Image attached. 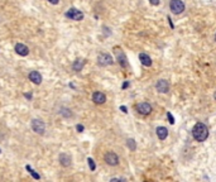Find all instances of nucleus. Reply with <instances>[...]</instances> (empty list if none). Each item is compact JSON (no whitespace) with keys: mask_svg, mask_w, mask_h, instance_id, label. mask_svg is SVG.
<instances>
[{"mask_svg":"<svg viewBox=\"0 0 216 182\" xmlns=\"http://www.w3.org/2000/svg\"><path fill=\"white\" fill-rule=\"evenodd\" d=\"M84 65H85V61L84 60H76L75 62H73V70L75 71H81V70H82V67H84Z\"/></svg>","mask_w":216,"mask_h":182,"instance_id":"16","label":"nucleus"},{"mask_svg":"<svg viewBox=\"0 0 216 182\" xmlns=\"http://www.w3.org/2000/svg\"><path fill=\"white\" fill-rule=\"evenodd\" d=\"M192 135L197 142H205L209 137V128L204 123H196L192 129Z\"/></svg>","mask_w":216,"mask_h":182,"instance_id":"1","label":"nucleus"},{"mask_svg":"<svg viewBox=\"0 0 216 182\" xmlns=\"http://www.w3.org/2000/svg\"><path fill=\"white\" fill-rule=\"evenodd\" d=\"M156 133L158 135V138L160 139V141H164V139L168 137V129L166 127H158L156 129Z\"/></svg>","mask_w":216,"mask_h":182,"instance_id":"11","label":"nucleus"},{"mask_svg":"<svg viewBox=\"0 0 216 182\" xmlns=\"http://www.w3.org/2000/svg\"><path fill=\"white\" fill-rule=\"evenodd\" d=\"M105 162L109 166H118L119 164V157L114 152H107L105 154Z\"/></svg>","mask_w":216,"mask_h":182,"instance_id":"6","label":"nucleus"},{"mask_svg":"<svg viewBox=\"0 0 216 182\" xmlns=\"http://www.w3.org/2000/svg\"><path fill=\"white\" fill-rule=\"evenodd\" d=\"M120 110L123 111V113H128V109H127V106H120Z\"/></svg>","mask_w":216,"mask_h":182,"instance_id":"23","label":"nucleus"},{"mask_svg":"<svg viewBox=\"0 0 216 182\" xmlns=\"http://www.w3.org/2000/svg\"><path fill=\"white\" fill-rule=\"evenodd\" d=\"M49 3H52V4H57L58 3V0H48Z\"/></svg>","mask_w":216,"mask_h":182,"instance_id":"25","label":"nucleus"},{"mask_svg":"<svg viewBox=\"0 0 216 182\" xmlns=\"http://www.w3.org/2000/svg\"><path fill=\"white\" fill-rule=\"evenodd\" d=\"M15 52L19 56H27V54L29 53V48L27 47V46H24V44H22V43H18L15 46Z\"/></svg>","mask_w":216,"mask_h":182,"instance_id":"13","label":"nucleus"},{"mask_svg":"<svg viewBox=\"0 0 216 182\" xmlns=\"http://www.w3.org/2000/svg\"><path fill=\"white\" fill-rule=\"evenodd\" d=\"M25 168H27V170H28V171L31 172V175L33 176V178H35V180H39V175H38V173H35V172L32 170V167H31V166H27Z\"/></svg>","mask_w":216,"mask_h":182,"instance_id":"18","label":"nucleus"},{"mask_svg":"<svg viewBox=\"0 0 216 182\" xmlns=\"http://www.w3.org/2000/svg\"><path fill=\"white\" fill-rule=\"evenodd\" d=\"M156 89H157L158 92H160V94H166V92H168V90H169V83H168L167 80H159V81L156 83Z\"/></svg>","mask_w":216,"mask_h":182,"instance_id":"8","label":"nucleus"},{"mask_svg":"<svg viewBox=\"0 0 216 182\" xmlns=\"http://www.w3.org/2000/svg\"><path fill=\"white\" fill-rule=\"evenodd\" d=\"M127 146L129 147L130 150H135V148H137V143H135L134 139H128V141H127Z\"/></svg>","mask_w":216,"mask_h":182,"instance_id":"17","label":"nucleus"},{"mask_svg":"<svg viewBox=\"0 0 216 182\" xmlns=\"http://www.w3.org/2000/svg\"><path fill=\"white\" fill-rule=\"evenodd\" d=\"M139 60H140L142 65L145 66V67H151L152 66V58L147 53H140L139 54Z\"/></svg>","mask_w":216,"mask_h":182,"instance_id":"12","label":"nucleus"},{"mask_svg":"<svg viewBox=\"0 0 216 182\" xmlns=\"http://www.w3.org/2000/svg\"><path fill=\"white\" fill-rule=\"evenodd\" d=\"M149 3H151L152 5H159L160 0H149Z\"/></svg>","mask_w":216,"mask_h":182,"instance_id":"21","label":"nucleus"},{"mask_svg":"<svg viewBox=\"0 0 216 182\" xmlns=\"http://www.w3.org/2000/svg\"><path fill=\"white\" fill-rule=\"evenodd\" d=\"M137 111L142 115H149L153 111V108H152L151 104H148V103H139L137 105Z\"/></svg>","mask_w":216,"mask_h":182,"instance_id":"4","label":"nucleus"},{"mask_svg":"<svg viewBox=\"0 0 216 182\" xmlns=\"http://www.w3.org/2000/svg\"><path fill=\"white\" fill-rule=\"evenodd\" d=\"M92 101L95 104H99V105L104 104L106 101V96H105V94H102L100 91H96V92H93V95H92Z\"/></svg>","mask_w":216,"mask_h":182,"instance_id":"10","label":"nucleus"},{"mask_svg":"<svg viewBox=\"0 0 216 182\" xmlns=\"http://www.w3.org/2000/svg\"><path fill=\"white\" fill-rule=\"evenodd\" d=\"M169 9L172 10L173 14H181L185 10V4L182 0H171Z\"/></svg>","mask_w":216,"mask_h":182,"instance_id":"2","label":"nucleus"},{"mask_svg":"<svg viewBox=\"0 0 216 182\" xmlns=\"http://www.w3.org/2000/svg\"><path fill=\"white\" fill-rule=\"evenodd\" d=\"M113 57L109 54V53H100L99 57H98V63L100 66H109V65H113Z\"/></svg>","mask_w":216,"mask_h":182,"instance_id":"5","label":"nucleus"},{"mask_svg":"<svg viewBox=\"0 0 216 182\" xmlns=\"http://www.w3.org/2000/svg\"><path fill=\"white\" fill-rule=\"evenodd\" d=\"M87 162H89V166H90V170H91V171H95L96 164H95V162H93V159H92V158H89Z\"/></svg>","mask_w":216,"mask_h":182,"instance_id":"19","label":"nucleus"},{"mask_svg":"<svg viewBox=\"0 0 216 182\" xmlns=\"http://www.w3.org/2000/svg\"><path fill=\"white\" fill-rule=\"evenodd\" d=\"M76 129H77L78 132H84V127H82V125H80V124H78L77 127H76Z\"/></svg>","mask_w":216,"mask_h":182,"instance_id":"22","label":"nucleus"},{"mask_svg":"<svg viewBox=\"0 0 216 182\" xmlns=\"http://www.w3.org/2000/svg\"><path fill=\"white\" fill-rule=\"evenodd\" d=\"M214 97H215V99H216V92H215V94H214Z\"/></svg>","mask_w":216,"mask_h":182,"instance_id":"27","label":"nucleus"},{"mask_svg":"<svg viewBox=\"0 0 216 182\" xmlns=\"http://www.w3.org/2000/svg\"><path fill=\"white\" fill-rule=\"evenodd\" d=\"M60 162H61L62 166L69 167V166L71 164V157L67 156V154H64V153H62V154H60Z\"/></svg>","mask_w":216,"mask_h":182,"instance_id":"15","label":"nucleus"},{"mask_svg":"<svg viewBox=\"0 0 216 182\" xmlns=\"http://www.w3.org/2000/svg\"><path fill=\"white\" fill-rule=\"evenodd\" d=\"M25 97H28V99H31L32 96H31V94H25Z\"/></svg>","mask_w":216,"mask_h":182,"instance_id":"26","label":"nucleus"},{"mask_svg":"<svg viewBox=\"0 0 216 182\" xmlns=\"http://www.w3.org/2000/svg\"><path fill=\"white\" fill-rule=\"evenodd\" d=\"M32 129H33L35 133H38V134H43V133H44V129H46L44 123H43L42 120L34 119V120L32 121Z\"/></svg>","mask_w":216,"mask_h":182,"instance_id":"7","label":"nucleus"},{"mask_svg":"<svg viewBox=\"0 0 216 182\" xmlns=\"http://www.w3.org/2000/svg\"><path fill=\"white\" fill-rule=\"evenodd\" d=\"M128 86H129V82H124L123 83V89H127Z\"/></svg>","mask_w":216,"mask_h":182,"instance_id":"24","label":"nucleus"},{"mask_svg":"<svg viewBox=\"0 0 216 182\" xmlns=\"http://www.w3.org/2000/svg\"><path fill=\"white\" fill-rule=\"evenodd\" d=\"M0 153H2V150H0Z\"/></svg>","mask_w":216,"mask_h":182,"instance_id":"29","label":"nucleus"},{"mask_svg":"<svg viewBox=\"0 0 216 182\" xmlns=\"http://www.w3.org/2000/svg\"><path fill=\"white\" fill-rule=\"evenodd\" d=\"M66 17L72 19V20L78 22V20H82L84 19V13L77 10V9H75V8H71L69 11H66Z\"/></svg>","mask_w":216,"mask_h":182,"instance_id":"3","label":"nucleus"},{"mask_svg":"<svg viewBox=\"0 0 216 182\" xmlns=\"http://www.w3.org/2000/svg\"><path fill=\"white\" fill-rule=\"evenodd\" d=\"M215 40H216V34H215Z\"/></svg>","mask_w":216,"mask_h":182,"instance_id":"28","label":"nucleus"},{"mask_svg":"<svg viewBox=\"0 0 216 182\" xmlns=\"http://www.w3.org/2000/svg\"><path fill=\"white\" fill-rule=\"evenodd\" d=\"M167 118H168V121H169L171 124H174V118L172 116L171 113H167Z\"/></svg>","mask_w":216,"mask_h":182,"instance_id":"20","label":"nucleus"},{"mask_svg":"<svg viewBox=\"0 0 216 182\" xmlns=\"http://www.w3.org/2000/svg\"><path fill=\"white\" fill-rule=\"evenodd\" d=\"M114 52L116 54V60L120 63V66L121 67H125L127 66V57H125V54L123 53V51L119 49V48H114Z\"/></svg>","mask_w":216,"mask_h":182,"instance_id":"9","label":"nucleus"},{"mask_svg":"<svg viewBox=\"0 0 216 182\" xmlns=\"http://www.w3.org/2000/svg\"><path fill=\"white\" fill-rule=\"evenodd\" d=\"M29 78H31V81H33L34 83H37V85H39V83L42 82V76H40L39 72H37V71H32L29 74Z\"/></svg>","mask_w":216,"mask_h":182,"instance_id":"14","label":"nucleus"}]
</instances>
